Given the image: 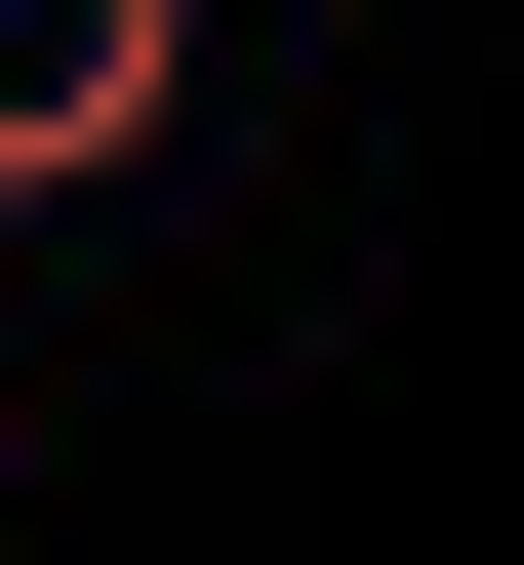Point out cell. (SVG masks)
<instances>
[{
	"label": "cell",
	"mask_w": 524,
	"mask_h": 565,
	"mask_svg": "<svg viewBox=\"0 0 524 565\" xmlns=\"http://www.w3.org/2000/svg\"><path fill=\"white\" fill-rule=\"evenodd\" d=\"M162 82H202V0H0V202H121Z\"/></svg>",
	"instance_id": "1"
}]
</instances>
